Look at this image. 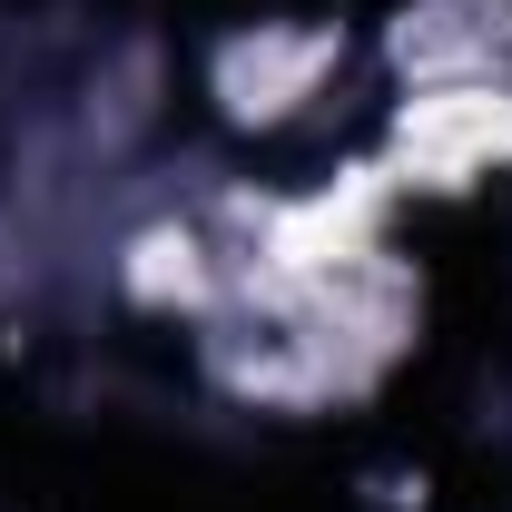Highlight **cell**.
<instances>
[{
	"label": "cell",
	"mask_w": 512,
	"mask_h": 512,
	"mask_svg": "<svg viewBox=\"0 0 512 512\" xmlns=\"http://www.w3.org/2000/svg\"><path fill=\"white\" fill-rule=\"evenodd\" d=\"M404 158L424 178H444V188L493 168V158H512V99L503 89H434V99H414L404 109Z\"/></svg>",
	"instance_id": "obj_1"
},
{
	"label": "cell",
	"mask_w": 512,
	"mask_h": 512,
	"mask_svg": "<svg viewBox=\"0 0 512 512\" xmlns=\"http://www.w3.org/2000/svg\"><path fill=\"white\" fill-rule=\"evenodd\" d=\"M316 69H325V40H256V50H237V69H227V79H237V89L256 79L247 119H276V109H286Z\"/></svg>",
	"instance_id": "obj_2"
}]
</instances>
